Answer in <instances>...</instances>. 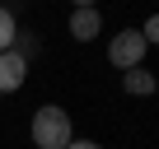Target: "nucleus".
Listing matches in <instances>:
<instances>
[{
  "label": "nucleus",
  "instance_id": "obj_2",
  "mask_svg": "<svg viewBox=\"0 0 159 149\" xmlns=\"http://www.w3.org/2000/svg\"><path fill=\"white\" fill-rule=\"evenodd\" d=\"M145 51H150V47H145L140 28H122V33L108 42V61H112L122 74H126V70H140V65H145Z\"/></svg>",
  "mask_w": 159,
  "mask_h": 149
},
{
  "label": "nucleus",
  "instance_id": "obj_5",
  "mask_svg": "<svg viewBox=\"0 0 159 149\" xmlns=\"http://www.w3.org/2000/svg\"><path fill=\"white\" fill-rule=\"evenodd\" d=\"M154 89H159V74H150L145 65L122 74V93H126V98H154Z\"/></svg>",
  "mask_w": 159,
  "mask_h": 149
},
{
  "label": "nucleus",
  "instance_id": "obj_7",
  "mask_svg": "<svg viewBox=\"0 0 159 149\" xmlns=\"http://www.w3.org/2000/svg\"><path fill=\"white\" fill-rule=\"evenodd\" d=\"M140 37H145V47H159V14H150L140 23Z\"/></svg>",
  "mask_w": 159,
  "mask_h": 149
},
{
  "label": "nucleus",
  "instance_id": "obj_8",
  "mask_svg": "<svg viewBox=\"0 0 159 149\" xmlns=\"http://www.w3.org/2000/svg\"><path fill=\"white\" fill-rule=\"evenodd\" d=\"M66 149H103V144H98V140H80V135H75V140H70Z\"/></svg>",
  "mask_w": 159,
  "mask_h": 149
},
{
  "label": "nucleus",
  "instance_id": "obj_6",
  "mask_svg": "<svg viewBox=\"0 0 159 149\" xmlns=\"http://www.w3.org/2000/svg\"><path fill=\"white\" fill-rule=\"evenodd\" d=\"M10 47H19V23L10 10H0V51H10Z\"/></svg>",
  "mask_w": 159,
  "mask_h": 149
},
{
  "label": "nucleus",
  "instance_id": "obj_1",
  "mask_svg": "<svg viewBox=\"0 0 159 149\" xmlns=\"http://www.w3.org/2000/svg\"><path fill=\"white\" fill-rule=\"evenodd\" d=\"M28 135H33V144H38V149H66V144L75 140V121H70V112H66V107L47 103V107H38V112H33Z\"/></svg>",
  "mask_w": 159,
  "mask_h": 149
},
{
  "label": "nucleus",
  "instance_id": "obj_9",
  "mask_svg": "<svg viewBox=\"0 0 159 149\" xmlns=\"http://www.w3.org/2000/svg\"><path fill=\"white\" fill-rule=\"evenodd\" d=\"M154 98H159V89H154Z\"/></svg>",
  "mask_w": 159,
  "mask_h": 149
},
{
  "label": "nucleus",
  "instance_id": "obj_4",
  "mask_svg": "<svg viewBox=\"0 0 159 149\" xmlns=\"http://www.w3.org/2000/svg\"><path fill=\"white\" fill-rule=\"evenodd\" d=\"M98 33H103V10H94V5L70 10V37L75 42H94Z\"/></svg>",
  "mask_w": 159,
  "mask_h": 149
},
{
  "label": "nucleus",
  "instance_id": "obj_3",
  "mask_svg": "<svg viewBox=\"0 0 159 149\" xmlns=\"http://www.w3.org/2000/svg\"><path fill=\"white\" fill-rule=\"evenodd\" d=\"M24 84H28V56L19 47L0 51V98H5V93H19Z\"/></svg>",
  "mask_w": 159,
  "mask_h": 149
}]
</instances>
